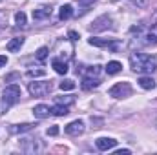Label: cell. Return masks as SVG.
Listing matches in <instances>:
<instances>
[{"label": "cell", "mask_w": 157, "mask_h": 155, "mask_svg": "<svg viewBox=\"0 0 157 155\" xmlns=\"http://www.w3.org/2000/svg\"><path fill=\"white\" fill-rule=\"evenodd\" d=\"M48 135H51V137H55V135H59V128L57 126H51V128H48V131H46Z\"/></svg>", "instance_id": "cell-26"}, {"label": "cell", "mask_w": 157, "mask_h": 155, "mask_svg": "<svg viewBox=\"0 0 157 155\" xmlns=\"http://www.w3.org/2000/svg\"><path fill=\"white\" fill-rule=\"evenodd\" d=\"M80 73L84 77H97L101 73V66H88V68H80Z\"/></svg>", "instance_id": "cell-15"}, {"label": "cell", "mask_w": 157, "mask_h": 155, "mask_svg": "<svg viewBox=\"0 0 157 155\" xmlns=\"http://www.w3.org/2000/svg\"><path fill=\"white\" fill-rule=\"evenodd\" d=\"M155 126H157V120H155Z\"/></svg>", "instance_id": "cell-33"}, {"label": "cell", "mask_w": 157, "mask_h": 155, "mask_svg": "<svg viewBox=\"0 0 157 155\" xmlns=\"http://www.w3.org/2000/svg\"><path fill=\"white\" fill-rule=\"evenodd\" d=\"M28 89H29V93L33 97H44V95H48L53 89V84L51 82H37L35 80V82H29Z\"/></svg>", "instance_id": "cell-5"}, {"label": "cell", "mask_w": 157, "mask_h": 155, "mask_svg": "<svg viewBox=\"0 0 157 155\" xmlns=\"http://www.w3.org/2000/svg\"><path fill=\"white\" fill-rule=\"evenodd\" d=\"M95 144H97V148H99L101 152H108V150H112V148L117 146V141L112 139V137H101V139H97Z\"/></svg>", "instance_id": "cell-7"}, {"label": "cell", "mask_w": 157, "mask_h": 155, "mask_svg": "<svg viewBox=\"0 0 157 155\" xmlns=\"http://www.w3.org/2000/svg\"><path fill=\"white\" fill-rule=\"evenodd\" d=\"M6 64H7V57H6V55H0V68L6 66Z\"/></svg>", "instance_id": "cell-31"}, {"label": "cell", "mask_w": 157, "mask_h": 155, "mask_svg": "<svg viewBox=\"0 0 157 155\" xmlns=\"http://www.w3.org/2000/svg\"><path fill=\"white\" fill-rule=\"evenodd\" d=\"M132 91H133V89H132L130 82H117V84H113V86L110 88L108 95L113 97V99H126V97L132 95Z\"/></svg>", "instance_id": "cell-2"}, {"label": "cell", "mask_w": 157, "mask_h": 155, "mask_svg": "<svg viewBox=\"0 0 157 155\" xmlns=\"http://www.w3.org/2000/svg\"><path fill=\"white\" fill-rule=\"evenodd\" d=\"M33 115L37 117V119H46V117L51 115V110H49V106H46V104H39V106L33 108Z\"/></svg>", "instance_id": "cell-12"}, {"label": "cell", "mask_w": 157, "mask_h": 155, "mask_svg": "<svg viewBox=\"0 0 157 155\" xmlns=\"http://www.w3.org/2000/svg\"><path fill=\"white\" fill-rule=\"evenodd\" d=\"M112 28H113V26H112V18H110L108 15H102V17L95 18V20L91 22V26H90L91 31H106V29H112Z\"/></svg>", "instance_id": "cell-6"}, {"label": "cell", "mask_w": 157, "mask_h": 155, "mask_svg": "<svg viewBox=\"0 0 157 155\" xmlns=\"http://www.w3.org/2000/svg\"><path fill=\"white\" fill-rule=\"evenodd\" d=\"M48 53H49V49H48L46 46L40 47L39 51H37V59H39V60H46V59H48Z\"/></svg>", "instance_id": "cell-24"}, {"label": "cell", "mask_w": 157, "mask_h": 155, "mask_svg": "<svg viewBox=\"0 0 157 155\" xmlns=\"http://www.w3.org/2000/svg\"><path fill=\"white\" fill-rule=\"evenodd\" d=\"M130 153V150H117L115 152V155H128Z\"/></svg>", "instance_id": "cell-32"}, {"label": "cell", "mask_w": 157, "mask_h": 155, "mask_svg": "<svg viewBox=\"0 0 157 155\" xmlns=\"http://www.w3.org/2000/svg\"><path fill=\"white\" fill-rule=\"evenodd\" d=\"M51 6L49 4H44V6H39L37 9H33V18L35 20H42V18H48L51 17Z\"/></svg>", "instance_id": "cell-9"}, {"label": "cell", "mask_w": 157, "mask_h": 155, "mask_svg": "<svg viewBox=\"0 0 157 155\" xmlns=\"http://www.w3.org/2000/svg\"><path fill=\"white\" fill-rule=\"evenodd\" d=\"M130 66L137 73H155L157 71V62L152 55L146 53H132L130 55Z\"/></svg>", "instance_id": "cell-1"}, {"label": "cell", "mask_w": 157, "mask_h": 155, "mask_svg": "<svg viewBox=\"0 0 157 155\" xmlns=\"http://www.w3.org/2000/svg\"><path fill=\"white\" fill-rule=\"evenodd\" d=\"M20 88L17 86V84H9V86H6L4 88V91H2V100H6L9 106H13V104H17L18 100H20Z\"/></svg>", "instance_id": "cell-3"}, {"label": "cell", "mask_w": 157, "mask_h": 155, "mask_svg": "<svg viewBox=\"0 0 157 155\" xmlns=\"http://www.w3.org/2000/svg\"><path fill=\"white\" fill-rule=\"evenodd\" d=\"M55 102H57V104L70 106V104H73V102H75V97H71V95H70V97H57V99H55Z\"/></svg>", "instance_id": "cell-22"}, {"label": "cell", "mask_w": 157, "mask_h": 155, "mask_svg": "<svg viewBox=\"0 0 157 155\" xmlns=\"http://www.w3.org/2000/svg\"><path fill=\"white\" fill-rule=\"evenodd\" d=\"M130 2H133V4L139 6V7H144V6H146V0H130Z\"/></svg>", "instance_id": "cell-30"}, {"label": "cell", "mask_w": 157, "mask_h": 155, "mask_svg": "<svg viewBox=\"0 0 157 155\" xmlns=\"http://www.w3.org/2000/svg\"><path fill=\"white\" fill-rule=\"evenodd\" d=\"M71 15H73V7H71L70 4L62 6L60 11H59V18H60V20H68V18H71Z\"/></svg>", "instance_id": "cell-18"}, {"label": "cell", "mask_w": 157, "mask_h": 155, "mask_svg": "<svg viewBox=\"0 0 157 155\" xmlns=\"http://www.w3.org/2000/svg\"><path fill=\"white\" fill-rule=\"evenodd\" d=\"M88 42H90V46H95V47H108V49H112V51L122 49V44L115 39H97V37H91V39H88Z\"/></svg>", "instance_id": "cell-4"}, {"label": "cell", "mask_w": 157, "mask_h": 155, "mask_svg": "<svg viewBox=\"0 0 157 155\" xmlns=\"http://www.w3.org/2000/svg\"><path fill=\"white\" fill-rule=\"evenodd\" d=\"M99 84H101V82H99V78H97V77H84V80H82V84H80V86H82V89H86V91H88V89L97 88Z\"/></svg>", "instance_id": "cell-13"}, {"label": "cell", "mask_w": 157, "mask_h": 155, "mask_svg": "<svg viewBox=\"0 0 157 155\" xmlns=\"http://www.w3.org/2000/svg\"><path fill=\"white\" fill-rule=\"evenodd\" d=\"M68 113H70L68 106H64V104H57V106L51 108V115H55V117H64V115H68Z\"/></svg>", "instance_id": "cell-19"}, {"label": "cell", "mask_w": 157, "mask_h": 155, "mask_svg": "<svg viewBox=\"0 0 157 155\" xmlns=\"http://www.w3.org/2000/svg\"><path fill=\"white\" fill-rule=\"evenodd\" d=\"M37 124H33V122H26V124H17V126H13L9 131L11 133H24V131H29V130H33Z\"/></svg>", "instance_id": "cell-14"}, {"label": "cell", "mask_w": 157, "mask_h": 155, "mask_svg": "<svg viewBox=\"0 0 157 155\" xmlns=\"http://www.w3.org/2000/svg\"><path fill=\"white\" fill-rule=\"evenodd\" d=\"M93 2H95V0H78V4H80V6H84V7H90Z\"/></svg>", "instance_id": "cell-29"}, {"label": "cell", "mask_w": 157, "mask_h": 155, "mask_svg": "<svg viewBox=\"0 0 157 155\" xmlns=\"http://www.w3.org/2000/svg\"><path fill=\"white\" fill-rule=\"evenodd\" d=\"M15 22H17L18 28H24V26H26V13H24V11L15 13Z\"/></svg>", "instance_id": "cell-21"}, {"label": "cell", "mask_w": 157, "mask_h": 155, "mask_svg": "<svg viewBox=\"0 0 157 155\" xmlns=\"http://www.w3.org/2000/svg\"><path fill=\"white\" fill-rule=\"evenodd\" d=\"M51 66H53V70L59 73V75H66L68 73V62L66 60H60V59H53L51 60Z\"/></svg>", "instance_id": "cell-10"}, {"label": "cell", "mask_w": 157, "mask_h": 155, "mask_svg": "<svg viewBox=\"0 0 157 155\" xmlns=\"http://www.w3.org/2000/svg\"><path fill=\"white\" fill-rule=\"evenodd\" d=\"M66 133H68V135H73V137L82 135V133H84V122H82V120H73V122H70V124L66 126Z\"/></svg>", "instance_id": "cell-8"}, {"label": "cell", "mask_w": 157, "mask_h": 155, "mask_svg": "<svg viewBox=\"0 0 157 155\" xmlns=\"http://www.w3.org/2000/svg\"><path fill=\"white\" fill-rule=\"evenodd\" d=\"M139 86L143 88V89H154L155 88V80L152 77H139Z\"/></svg>", "instance_id": "cell-17"}, {"label": "cell", "mask_w": 157, "mask_h": 155, "mask_svg": "<svg viewBox=\"0 0 157 155\" xmlns=\"http://www.w3.org/2000/svg\"><path fill=\"white\" fill-rule=\"evenodd\" d=\"M143 39H144L143 42H144L146 46H152V44H157V35H155V33H148V35H144Z\"/></svg>", "instance_id": "cell-23"}, {"label": "cell", "mask_w": 157, "mask_h": 155, "mask_svg": "<svg viewBox=\"0 0 157 155\" xmlns=\"http://www.w3.org/2000/svg\"><path fill=\"white\" fill-rule=\"evenodd\" d=\"M68 37H70V40H71V42H77V40L80 39L77 31H70V33H68Z\"/></svg>", "instance_id": "cell-27"}, {"label": "cell", "mask_w": 157, "mask_h": 155, "mask_svg": "<svg viewBox=\"0 0 157 155\" xmlns=\"http://www.w3.org/2000/svg\"><path fill=\"white\" fill-rule=\"evenodd\" d=\"M7 108H9V104H7L6 100H2V102H0V115H4V112H6Z\"/></svg>", "instance_id": "cell-28"}, {"label": "cell", "mask_w": 157, "mask_h": 155, "mask_svg": "<svg viewBox=\"0 0 157 155\" xmlns=\"http://www.w3.org/2000/svg\"><path fill=\"white\" fill-rule=\"evenodd\" d=\"M46 75V70H29L28 71V77H44Z\"/></svg>", "instance_id": "cell-25"}, {"label": "cell", "mask_w": 157, "mask_h": 155, "mask_svg": "<svg viewBox=\"0 0 157 155\" xmlns=\"http://www.w3.org/2000/svg\"><path fill=\"white\" fill-rule=\"evenodd\" d=\"M75 86H77V84H75L71 78H64V80L59 84V88H60L62 91H71V89H75Z\"/></svg>", "instance_id": "cell-20"}, {"label": "cell", "mask_w": 157, "mask_h": 155, "mask_svg": "<svg viewBox=\"0 0 157 155\" xmlns=\"http://www.w3.org/2000/svg\"><path fill=\"white\" fill-rule=\"evenodd\" d=\"M121 70H122V64L117 62V60H112V62L106 64V73H108V75H117Z\"/></svg>", "instance_id": "cell-16"}, {"label": "cell", "mask_w": 157, "mask_h": 155, "mask_svg": "<svg viewBox=\"0 0 157 155\" xmlns=\"http://www.w3.org/2000/svg\"><path fill=\"white\" fill-rule=\"evenodd\" d=\"M24 46V37H15V39H11L7 42V51H11V53H17V51H20V47Z\"/></svg>", "instance_id": "cell-11"}]
</instances>
